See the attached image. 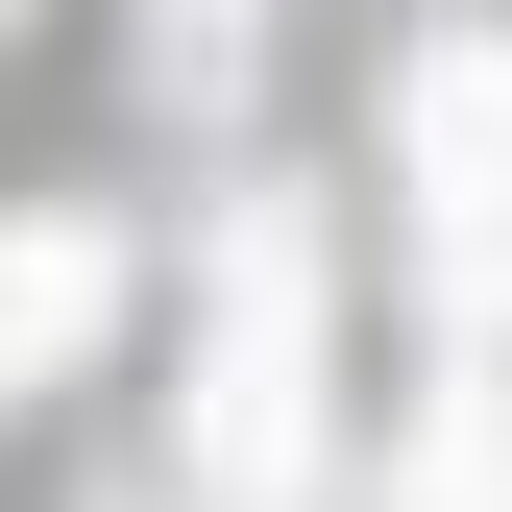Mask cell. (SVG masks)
<instances>
[{
    "label": "cell",
    "instance_id": "obj_2",
    "mask_svg": "<svg viewBox=\"0 0 512 512\" xmlns=\"http://www.w3.org/2000/svg\"><path fill=\"white\" fill-rule=\"evenodd\" d=\"M391 196L439 220V269L512 293V25H439L391 74Z\"/></svg>",
    "mask_w": 512,
    "mask_h": 512
},
{
    "label": "cell",
    "instance_id": "obj_3",
    "mask_svg": "<svg viewBox=\"0 0 512 512\" xmlns=\"http://www.w3.org/2000/svg\"><path fill=\"white\" fill-rule=\"evenodd\" d=\"M98 317H122V269H98V244H25V366H74Z\"/></svg>",
    "mask_w": 512,
    "mask_h": 512
},
{
    "label": "cell",
    "instance_id": "obj_1",
    "mask_svg": "<svg viewBox=\"0 0 512 512\" xmlns=\"http://www.w3.org/2000/svg\"><path fill=\"white\" fill-rule=\"evenodd\" d=\"M196 464H220V488H293V464H317V220H293V196H244V220H220Z\"/></svg>",
    "mask_w": 512,
    "mask_h": 512
}]
</instances>
